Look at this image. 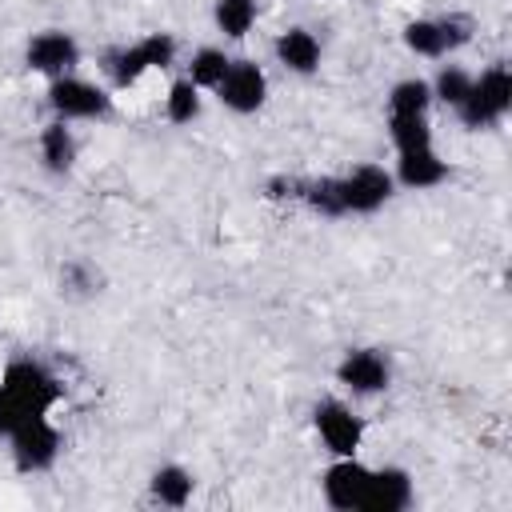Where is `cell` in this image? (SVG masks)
<instances>
[{
	"instance_id": "18",
	"label": "cell",
	"mask_w": 512,
	"mask_h": 512,
	"mask_svg": "<svg viewBox=\"0 0 512 512\" xmlns=\"http://www.w3.org/2000/svg\"><path fill=\"white\" fill-rule=\"evenodd\" d=\"M432 104V88L424 80H400L388 96V116H424Z\"/></svg>"
},
{
	"instance_id": "9",
	"label": "cell",
	"mask_w": 512,
	"mask_h": 512,
	"mask_svg": "<svg viewBox=\"0 0 512 512\" xmlns=\"http://www.w3.org/2000/svg\"><path fill=\"white\" fill-rule=\"evenodd\" d=\"M316 432H320V440L328 444V452H336V456H356L360 436H364V424H360V416H352V408H344L340 400H324V404H316Z\"/></svg>"
},
{
	"instance_id": "2",
	"label": "cell",
	"mask_w": 512,
	"mask_h": 512,
	"mask_svg": "<svg viewBox=\"0 0 512 512\" xmlns=\"http://www.w3.org/2000/svg\"><path fill=\"white\" fill-rule=\"evenodd\" d=\"M0 384L8 388V396L16 400V408L24 416H48V408L60 400L56 376L36 360H12L0 376Z\"/></svg>"
},
{
	"instance_id": "3",
	"label": "cell",
	"mask_w": 512,
	"mask_h": 512,
	"mask_svg": "<svg viewBox=\"0 0 512 512\" xmlns=\"http://www.w3.org/2000/svg\"><path fill=\"white\" fill-rule=\"evenodd\" d=\"M12 456L20 472H44L52 468L56 452H60V432L52 428L48 416H24L12 432Z\"/></svg>"
},
{
	"instance_id": "6",
	"label": "cell",
	"mask_w": 512,
	"mask_h": 512,
	"mask_svg": "<svg viewBox=\"0 0 512 512\" xmlns=\"http://www.w3.org/2000/svg\"><path fill=\"white\" fill-rule=\"evenodd\" d=\"M216 96H220V104H228L232 112L248 116V112H256V108L264 104L268 80H264L260 64H252V60H232L228 72H224V80L216 84Z\"/></svg>"
},
{
	"instance_id": "7",
	"label": "cell",
	"mask_w": 512,
	"mask_h": 512,
	"mask_svg": "<svg viewBox=\"0 0 512 512\" xmlns=\"http://www.w3.org/2000/svg\"><path fill=\"white\" fill-rule=\"evenodd\" d=\"M48 104L56 108L60 120H92V116H108V96L76 76H56L48 88Z\"/></svg>"
},
{
	"instance_id": "23",
	"label": "cell",
	"mask_w": 512,
	"mask_h": 512,
	"mask_svg": "<svg viewBox=\"0 0 512 512\" xmlns=\"http://www.w3.org/2000/svg\"><path fill=\"white\" fill-rule=\"evenodd\" d=\"M428 88H432V96H436V100H444V104L460 108V104H464V96H468V88H472V76H468V72H460V68H440L436 84H428Z\"/></svg>"
},
{
	"instance_id": "8",
	"label": "cell",
	"mask_w": 512,
	"mask_h": 512,
	"mask_svg": "<svg viewBox=\"0 0 512 512\" xmlns=\"http://www.w3.org/2000/svg\"><path fill=\"white\" fill-rule=\"evenodd\" d=\"M468 40V20L460 16H448V20H412L404 28V44L416 52V56H444L452 48H460Z\"/></svg>"
},
{
	"instance_id": "17",
	"label": "cell",
	"mask_w": 512,
	"mask_h": 512,
	"mask_svg": "<svg viewBox=\"0 0 512 512\" xmlns=\"http://www.w3.org/2000/svg\"><path fill=\"white\" fill-rule=\"evenodd\" d=\"M40 156H44V164H48L52 172H68V168H72V160H76V140H72V132H68L64 120H52V124L40 132Z\"/></svg>"
},
{
	"instance_id": "22",
	"label": "cell",
	"mask_w": 512,
	"mask_h": 512,
	"mask_svg": "<svg viewBox=\"0 0 512 512\" xmlns=\"http://www.w3.org/2000/svg\"><path fill=\"white\" fill-rule=\"evenodd\" d=\"M228 64H232V60H228L220 48H200V52L192 56V72H188V80H192L196 88H212V92H216V84L224 80Z\"/></svg>"
},
{
	"instance_id": "1",
	"label": "cell",
	"mask_w": 512,
	"mask_h": 512,
	"mask_svg": "<svg viewBox=\"0 0 512 512\" xmlns=\"http://www.w3.org/2000/svg\"><path fill=\"white\" fill-rule=\"evenodd\" d=\"M508 108H512V72L504 64H492L488 72H480V80H472L456 112L464 128H492L496 120H504Z\"/></svg>"
},
{
	"instance_id": "13",
	"label": "cell",
	"mask_w": 512,
	"mask_h": 512,
	"mask_svg": "<svg viewBox=\"0 0 512 512\" xmlns=\"http://www.w3.org/2000/svg\"><path fill=\"white\" fill-rule=\"evenodd\" d=\"M412 504V480L404 468H380L368 472V488L360 500V512H400Z\"/></svg>"
},
{
	"instance_id": "12",
	"label": "cell",
	"mask_w": 512,
	"mask_h": 512,
	"mask_svg": "<svg viewBox=\"0 0 512 512\" xmlns=\"http://www.w3.org/2000/svg\"><path fill=\"white\" fill-rule=\"evenodd\" d=\"M388 360L376 352V348H356L348 352L340 364H336V380L360 396H372V392H384L388 388Z\"/></svg>"
},
{
	"instance_id": "4",
	"label": "cell",
	"mask_w": 512,
	"mask_h": 512,
	"mask_svg": "<svg viewBox=\"0 0 512 512\" xmlns=\"http://www.w3.org/2000/svg\"><path fill=\"white\" fill-rule=\"evenodd\" d=\"M172 56H176V40L168 32H152V36H144V40L112 52L108 56V68H112V80L124 88V84L140 80L148 68H168Z\"/></svg>"
},
{
	"instance_id": "25",
	"label": "cell",
	"mask_w": 512,
	"mask_h": 512,
	"mask_svg": "<svg viewBox=\"0 0 512 512\" xmlns=\"http://www.w3.org/2000/svg\"><path fill=\"white\" fill-rule=\"evenodd\" d=\"M64 284H72V288H92V276H88L84 264H68V268H64Z\"/></svg>"
},
{
	"instance_id": "16",
	"label": "cell",
	"mask_w": 512,
	"mask_h": 512,
	"mask_svg": "<svg viewBox=\"0 0 512 512\" xmlns=\"http://www.w3.org/2000/svg\"><path fill=\"white\" fill-rule=\"evenodd\" d=\"M192 488H196V480L180 464H164V468L152 472V496L168 508H184L192 500Z\"/></svg>"
},
{
	"instance_id": "20",
	"label": "cell",
	"mask_w": 512,
	"mask_h": 512,
	"mask_svg": "<svg viewBox=\"0 0 512 512\" xmlns=\"http://www.w3.org/2000/svg\"><path fill=\"white\" fill-rule=\"evenodd\" d=\"M388 132L396 152H412V148H432V132L424 116H388Z\"/></svg>"
},
{
	"instance_id": "21",
	"label": "cell",
	"mask_w": 512,
	"mask_h": 512,
	"mask_svg": "<svg viewBox=\"0 0 512 512\" xmlns=\"http://www.w3.org/2000/svg\"><path fill=\"white\" fill-rule=\"evenodd\" d=\"M164 112L172 124H192L200 116V88L192 80H176L168 88V100H164Z\"/></svg>"
},
{
	"instance_id": "19",
	"label": "cell",
	"mask_w": 512,
	"mask_h": 512,
	"mask_svg": "<svg viewBox=\"0 0 512 512\" xmlns=\"http://www.w3.org/2000/svg\"><path fill=\"white\" fill-rule=\"evenodd\" d=\"M216 24L224 36L240 40L256 24V0H216Z\"/></svg>"
},
{
	"instance_id": "5",
	"label": "cell",
	"mask_w": 512,
	"mask_h": 512,
	"mask_svg": "<svg viewBox=\"0 0 512 512\" xmlns=\"http://www.w3.org/2000/svg\"><path fill=\"white\" fill-rule=\"evenodd\" d=\"M336 192H340V212H376L388 196H392V176L380 164H360L348 176H336Z\"/></svg>"
},
{
	"instance_id": "14",
	"label": "cell",
	"mask_w": 512,
	"mask_h": 512,
	"mask_svg": "<svg viewBox=\"0 0 512 512\" xmlns=\"http://www.w3.org/2000/svg\"><path fill=\"white\" fill-rule=\"evenodd\" d=\"M276 56H280L284 68L308 76V72L320 68V40H316L308 28H288V32H280V40H276Z\"/></svg>"
},
{
	"instance_id": "10",
	"label": "cell",
	"mask_w": 512,
	"mask_h": 512,
	"mask_svg": "<svg viewBox=\"0 0 512 512\" xmlns=\"http://www.w3.org/2000/svg\"><path fill=\"white\" fill-rule=\"evenodd\" d=\"M24 60H28V68L32 72H44V76H68L72 72V64L80 60V48H76V40L68 36V32H40V36H32L28 40V52H24Z\"/></svg>"
},
{
	"instance_id": "24",
	"label": "cell",
	"mask_w": 512,
	"mask_h": 512,
	"mask_svg": "<svg viewBox=\"0 0 512 512\" xmlns=\"http://www.w3.org/2000/svg\"><path fill=\"white\" fill-rule=\"evenodd\" d=\"M20 420H24V412L16 408V400L8 396V388L0 384V436H8V432L20 424Z\"/></svg>"
},
{
	"instance_id": "11",
	"label": "cell",
	"mask_w": 512,
	"mask_h": 512,
	"mask_svg": "<svg viewBox=\"0 0 512 512\" xmlns=\"http://www.w3.org/2000/svg\"><path fill=\"white\" fill-rule=\"evenodd\" d=\"M368 488V468L356 456H336V464L324 472V500L340 512H360Z\"/></svg>"
},
{
	"instance_id": "15",
	"label": "cell",
	"mask_w": 512,
	"mask_h": 512,
	"mask_svg": "<svg viewBox=\"0 0 512 512\" xmlns=\"http://www.w3.org/2000/svg\"><path fill=\"white\" fill-rule=\"evenodd\" d=\"M396 176H400V184H408V188H436V184L448 176V164H444L432 148H412V152H400Z\"/></svg>"
}]
</instances>
